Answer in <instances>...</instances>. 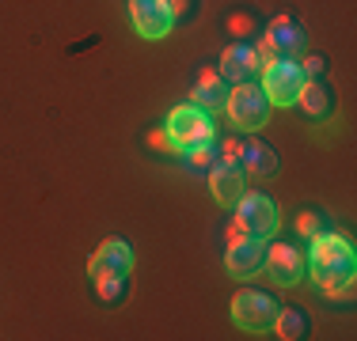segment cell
<instances>
[{
	"label": "cell",
	"instance_id": "cell-19",
	"mask_svg": "<svg viewBox=\"0 0 357 341\" xmlns=\"http://www.w3.org/2000/svg\"><path fill=\"white\" fill-rule=\"evenodd\" d=\"M296 232L308 235V239H316L319 232H327V228H323V220L316 216V212H301V216H296Z\"/></svg>",
	"mask_w": 357,
	"mask_h": 341
},
{
	"label": "cell",
	"instance_id": "cell-8",
	"mask_svg": "<svg viewBox=\"0 0 357 341\" xmlns=\"http://www.w3.org/2000/svg\"><path fill=\"white\" fill-rule=\"evenodd\" d=\"M130 19L133 31L149 42L167 38L175 27V12H172V0H130Z\"/></svg>",
	"mask_w": 357,
	"mask_h": 341
},
{
	"label": "cell",
	"instance_id": "cell-2",
	"mask_svg": "<svg viewBox=\"0 0 357 341\" xmlns=\"http://www.w3.org/2000/svg\"><path fill=\"white\" fill-rule=\"evenodd\" d=\"M160 141L172 152H178V156H186V152L206 148V144L217 141V122H213L209 110L198 106V102H178V106H172V114H167Z\"/></svg>",
	"mask_w": 357,
	"mask_h": 341
},
{
	"label": "cell",
	"instance_id": "cell-21",
	"mask_svg": "<svg viewBox=\"0 0 357 341\" xmlns=\"http://www.w3.org/2000/svg\"><path fill=\"white\" fill-rule=\"evenodd\" d=\"M304 76H308V80H312V76H319L323 72V68H327V57H319V54H308V57H304Z\"/></svg>",
	"mask_w": 357,
	"mask_h": 341
},
{
	"label": "cell",
	"instance_id": "cell-17",
	"mask_svg": "<svg viewBox=\"0 0 357 341\" xmlns=\"http://www.w3.org/2000/svg\"><path fill=\"white\" fill-rule=\"evenodd\" d=\"M274 334L285 338V341L308 338V315L296 311V307H282V311H278V319H274Z\"/></svg>",
	"mask_w": 357,
	"mask_h": 341
},
{
	"label": "cell",
	"instance_id": "cell-11",
	"mask_svg": "<svg viewBox=\"0 0 357 341\" xmlns=\"http://www.w3.org/2000/svg\"><path fill=\"white\" fill-rule=\"evenodd\" d=\"M262 239H251V235H236L225 251V269L228 277L236 280H251L255 273H262Z\"/></svg>",
	"mask_w": 357,
	"mask_h": 341
},
{
	"label": "cell",
	"instance_id": "cell-20",
	"mask_svg": "<svg viewBox=\"0 0 357 341\" xmlns=\"http://www.w3.org/2000/svg\"><path fill=\"white\" fill-rule=\"evenodd\" d=\"M186 164H190L194 170L209 167V164H213V144H206V148H194V152H186Z\"/></svg>",
	"mask_w": 357,
	"mask_h": 341
},
{
	"label": "cell",
	"instance_id": "cell-9",
	"mask_svg": "<svg viewBox=\"0 0 357 341\" xmlns=\"http://www.w3.org/2000/svg\"><path fill=\"white\" fill-rule=\"evenodd\" d=\"M88 273H91V280H99V277H130L133 273V246L126 243V239L110 235L107 243L88 258Z\"/></svg>",
	"mask_w": 357,
	"mask_h": 341
},
{
	"label": "cell",
	"instance_id": "cell-7",
	"mask_svg": "<svg viewBox=\"0 0 357 341\" xmlns=\"http://www.w3.org/2000/svg\"><path fill=\"white\" fill-rule=\"evenodd\" d=\"M262 269L274 280L278 288H296L304 277H308V266H304V254L296 251L293 243H274L266 254H262Z\"/></svg>",
	"mask_w": 357,
	"mask_h": 341
},
{
	"label": "cell",
	"instance_id": "cell-10",
	"mask_svg": "<svg viewBox=\"0 0 357 341\" xmlns=\"http://www.w3.org/2000/svg\"><path fill=\"white\" fill-rule=\"evenodd\" d=\"M209 193L225 209H232L248 193V170L240 167V159H220V164L209 167Z\"/></svg>",
	"mask_w": 357,
	"mask_h": 341
},
{
	"label": "cell",
	"instance_id": "cell-3",
	"mask_svg": "<svg viewBox=\"0 0 357 341\" xmlns=\"http://www.w3.org/2000/svg\"><path fill=\"white\" fill-rule=\"evenodd\" d=\"M259 72H262V84H259V88L266 91L270 106H296L304 84H308V76H304L301 61H293V57H266Z\"/></svg>",
	"mask_w": 357,
	"mask_h": 341
},
{
	"label": "cell",
	"instance_id": "cell-5",
	"mask_svg": "<svg viewBox=\"0 0 357 341\" xmlns=\"http://www.w3.org/2000/svg\"><path fill=\"white\" fill-rule=\"evenodd\" d=\"M278 311H282V303L262 288H240L232 296V322L243 334H270Z\"/></svg>",
	"mask_w": 357,
	"mask_h": 341
},
{
	"label": "cell",
	"instance_id": "cell-15",
	"mask_svg": "<svg viewBox=\"0 0 357 341\" xmlns=\"http://www.w3.org/2000/svg\"><path fill=\"white\" fill-rule=\"evenodd\" d=\"M296 106H301L308 118H316V122H323V118H331V114H335V95H331V91L323 88V84L308 80V84H304V91H301V99H296Z\"/></svg>",
	"mask_w": 357,
	"mask_h": 341
},
{
	"label": "cell",
	"instance_id": "cell-4",
	"mask_svg": "<svg viewBox=\"0 0 357 341\" xmlns=\"http://www.w3.org/2000/svg\"><path fill=\"white\" fill-rule=\"evenodd\" d=\"M225 110H228V118H232V125L240 133H259L262 125L270 122V99L255 80L232 84V88H228Z\"/></svg>",
	"mask_w": 357,
	"mask_h": 341
},
{
	"label": "cell",
	"instance_id": "cell-16",
	"mask_svg": "<svg viewBox=\"0 0 357 341\" xmlns=\"http://www.w3.org/2000/svg\"><path fill=\"white\" fill-rule=\"evenodd\" d=\"M190 102H198L202 110L217 114V110H225V102H228V84L220 80V76L206 72V76L198 80V88H194V99H190Z\"/></svg>",
	"mask_w": 357,
	"mask_h": 341
},
{
	"label": "cell",
	"instance_id": "cell-13",
	"mask_svg": "<svg viewBox=\"0 0 357 341\" xmlns=\"http://www.w3.org/2000/svg\"><path fill=\"white\" fill-rule=\"evenodd\" d=\"M259 68H262V57L255 46H248V42H236V46H228L225 54H220V80L225 84H243V80H251Z\"/></svg>",
	"mask_w": 357,
	"mask_h": 341
},
{
	"label": "cell",
	"instance_id": "cell-12",
	"mask_svg": "<svg viewBox=\"0 0 357 341\" xmlns=\"http://www.w3.org/2000/svg\"><path fill=\"white\" fill-rule=\"evenodd\" d=\"M304 46H308V31L296 27L293 19H278L262 34V61L266 57H301Z\"/></svg>",
	"mask_w": 357,
	"mask_h": 341
},
{
	"label": "cell",
	"instance_id": "cell-14",
	"mask_svg": "<svg viewBox=\"0 0 357 341\" xmlns=\"http://www.w3.org/2000/svg\"><path fill=\"white\" fill-rule=\"evenodd\" d=\"M240 167L248 170V175H255V178H266V175L278 170V152L270 148V144H262V141H243Z\"/></svg>",
	"mask_w": 357,
	"mask_h": 341
},
{
	"label": "cell",
	"instance_id": "cell-6",
	"mask_svg": "<svg viewBox=\"0 0 357 341\" xmlns=\"http://www.w3.org/2000/svg\"><path fill=\"white\" fill-rule=\"evenodd\" d=\"M232 209H236V232H243L251 239H270L282 228V209H278V201L266 198V193L248 190Z\"/></svg>",
	"mask_w": 357,
	"mask_h": 341
},
{
	"label": "cell",
	"instance_id": "cell-18",
	"mask_svg": "<svg viewBox=\"0 0 357 341\" xmlns=\"http://www.w3.org/2000/svg\"><path fill=\"white\" fill-rule=\"evenodd\" d=\"M99 296H103L107 303H118L126 296V277H99Z\"/></svg>",
	"mask_w": 357,
	"mask_h": 341
},
{
	"label": "cell",
	"instance_id": "cell-1",
	"mask_svg": "<svg viewBox=\"0 0 357 341\" xmlns=\"http://www.w3.org/2000/svg\"><path fill=\"white\" fill-rule=\"evenodd\" d=\"M308 254H304V266H308L312 285L323 288L327 296L338 300H350L354 296V273H357V254L350 246V239L338 232H319L316 239H308Z\"/></svg>",
	"mask_w": 357,
	"mask_h": 341
}]
</instances>
